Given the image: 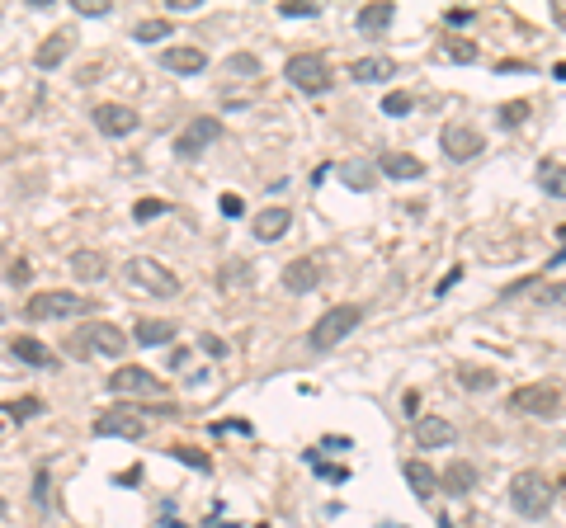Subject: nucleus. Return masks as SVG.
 <instances>
[{"mask_svg": "<svg viewBox=\"0 0 566 528\" xmlns=\"http://www.w3.org/2000/svg\"><path fill=\"white\" fill-rule=\"evenodd\" d=\"M538 307H566V283H548L538 293Z\"/></svg>", "mask_w": 566, "mask_h": 528, "instance_id": "72a5a7b5", "label": "nucleus"}, {"mask_svg": "<svg viewBox=\"0 0 566 528\" xmlns=\"http://www.w3.org/2000/svg\"><path fill=\"white\" fill-rule=\"evenodd\" d=\"M217 137H222V118H213V114L194 118L189 128L175 132V156H180V161H199V156L213 147Z\"/></svg>", "mask_w": 566, "mask_h": 528, "instance_id": "6e6552de", "label": "nucleus"}, {"mask_svg": "<svg viewBox=\"0 0 566 528\" xmlns=\"http://www.w3.org/2000/svg\"><path fill=\"white\" fill-rule=\"evenodd\" d=\"M472 486H477V472H472L467 462H453L449 472L439 477V491L444 495H472Z\"/></svg>", "mask_w": 566, "mask_h": 528, "instance_id": "5701e85b", "label": "nucleus"}, {"mask_svg": "<svg viewBox=\"0 0 566 528\" xmlns=\"http://www.w3.org/2000/svg\"><path fill=\"white\" fill-rule=\"evenodd\" d=\"M199 349H203V354H213V359H217V354H227V345H222L217 335H203V340H199Z\"/></svg>", "mask_w": 566, "mask_h": 528, "instance_id": "ea45409f", "label": "nucleus"}, {"mask_svg": "<svg viewBox=\"0 0 566 528\" xmlns=\"http://www.w3.org/2000/svg\"><path fill=\"white\" fill-rule=\"evenodd\" d=\"M95 128L104 132V137H128V132H137V114L128 109V104H114V99H104V104H95Z\"/></svg>", "mask_w": 566, "mask_h": 528, "instance_id": "f8f14e48", "label": "nucleus"}, {"mask_svg": "<svg viewBox=\"0 0 566 528\" xmlns=\"http://www.w3.org/2000/svg\"><path fill=\"white\" fill-rule=\"evenodd\" d=\"M510 411H524V415L548 420V415L562 411V392H557L552 382H529V387H515V392H510Z\"/></svg>", "mask_w": 566, "mask_h": 528, "instance_id": "9d476101", "label": "nucleus"}, {"mask_svg": "<svg viewBox=\"0 0 566 528\" xmlns=\"http://www.w3.org/2000/svg\"><path fill=\"white\" fill-rule=\"evenodd\" d=\"M29 274H34V269H29L24 260H15L10 269H5V279H10V283H29Z\"/></svg>", "mask_w": 566, "mask_h": 528, "instance_id": "4c0bfd02", "label": "nucleus"}, {"mask_svg": "<svg viewBox=\"0 0 566 528\" xmlns=\"http://www.w3.org/2000/svg\"><path fill=\"white\" fill-rule=\"evenodd\" d=\"M529 118V99H515V104H500V128H519Z\"/></svg>", "mask_w": 566, "mask_h": 528, "instance_id": "c756f323", "label": "nucleus"}, {"mask_svg": "<svg viewBox=\"0 0 566 528\" xmlns=\"http://www.w3.org/2000/svg\"><path fill=\"white\" fill-rule=\"evenodd\" d=\"M10 354L24 363H34V368H48L52 354L43 349V340H34V335H19V340H10Z\"/></svg>", "mask_w": 566, "mask_h": 528, "instance_id": "393cba45", "label": "nucleus"}, {"mask_svg": "<svg viewBox=\"0 0 566 528\" xmlns=\"http://www.w3.org/2000/svg\"><path fill=\"white\" fill-rule=\"evenodd\" d=\"M411 109H416V99H411V95H401V90H397V95H387V99H383V114H392V118L411 114Z\"/></svg>", "mask_w": 566, "mask_h": 528, "instance_id": "473e14b6", "label": "nucleus"}, {"mask_svg": "<svg viewBox=\"0 0 566 528\" xmlns=\"http://www.w3.org/2000/svg\"><path fill=\"white\" fill-rule=\"evenodd\" d=\"M137 345H170V340H175V321H161V316H142V321H137Z\"/></svg>", "mask_w": 566, "mask_h": 528, "instance_id": "4be33fe9", "label": "nucleus"}, {"mask_svg": "<svg viewBox=\"0 0 566 528\" xmlns=\"http://www.w3.org/2000/svg\"><path fill=\"white\" fill-rule=\"evenodd\" d=\"M90 429L100 434V439H142L151 429V420L137 406H114V411H100L90 420Z\"/></svg>", "mask_w": 566, "mask_h": 528, "instance_id": "0eeeda50", "label": "nucleus"}, {"mask_svg": "<svg viewBox=\"0 0 566 528\" xmlns=\"http://www.w3.org/2000/svg\"><path fill=\"white\" fill-rule=\"evenodd\" d=\"M458 382H463L467 392H491V387H496V373H491V368H472V363H463V368H458Z\"/></svg>", "mask_w": 566, "mask_h": 528, "instance_id": "bb28decb", "label": "nucleus"}, {"mask_svg": "<svg viewBox=\"0 0 566 528\" xmlns=\"http://www.w3.org/2000/svg\"><path fill=\"white\" fill-rule=\"evenodd\" d=\"M161 213H166L161 198H142V203H137V222H151V217H161Z\"/></svg>", "mask_w": 566, "mask_h": 528, "instance_id": "e433bc0d", "label": "nucleus"}, {"mask_svg": "<svg viewBox=\"0 0 566 528\" xmlns=\"http://www.w3.org/2000/svg\"><path fill=\"white\" fill-rule=\"evenodd\" d=\"M453 24V29H463V24H472V10H449V15H444Z\"/></svg>", "mask_w": 566, "mask_h": 528, "instance_id": "a19ab883", "label": "nucleus"}, {"mask_svg": "<svg viewBox=\"0 0 566 528\" xmlns=\"http://www.w3.org/2000/svg\"><path fill=\"white\" fill-rule=\"evenodd\" d=\"M317 283H321V264L312 255H298L293 264H283V288L288 293H312Z\"/></svg>", "mask_w": 566, "mask_h": 528, "instance_id": "f3484780", "label": "nucleus"}, {"mask_svg": "<svg viewBox=\"0 0 566 528\" xmlns=\"http://www.w3.org/2000/svg\"><path fill=\"white\" fill-rule=\"evenodd\" d=\"M378 175H387V180H425V161L411 156V151H383L378 156Z\"/></svg>", "mask_w": 566, "mask_h": 528, "instance_id": "2eb2a0df", "label": "nucleus"}, {"mask_svg": "<svg viewBox=\"0 0 566 528\" xmlns=\"http://www.w3.org/2000/svg\"><path fill=\"white\" fill-rule=\"evenodd\" d=\"M175 458H184L189 467H199V472H208V458H203V453H194V448H175Z\"/></svg>", "mask_w": 566, "mask_h": 528, "instance_id": "58836bf2", "label": "nucleus"}, {"mask_svg": "<svg viewBox=\"0 0 566 528\" xmlns=\"http://www.w3.org/2000/svg\"><path fill=\"white\" fill-rule=\"evenodd\" d=\"M411 434H416L420 448H449L453 439H458L453 420H444V415H420L416 425H411Z\"/></svg>", "mask_w": 566, "mask_h": 528, "instance_id": "4468645a", "label": "nucleus"}, {"mask_svg": "<svg viewBox=\"0 0 566 528\" xmlns=\"http://www.w3.org/2000/svg\"><path fill=\"white\" fill-rule=\"evenodd\" d=\"M288 227H293V213L283 208V203H274V208H260V213L250 217V236L255 241H279V236H288Z\"/></svg>", "mask_w": 566, "mask_h": 528, "instance_id": "ddd939ff", "label": "nucleus"}, {"mask_svg": "<svg viewBox=\"0 0 566 528\" xmlns=\"http://www.w3.org/2000/svg\"><path fill=\"white\" fill-rule=\"evenodd\" d=\"M505 495H510V510L519 519H543L552 510V481L543 472H515Z\"/></svg>", "mask_w": 566, "mask_h": 528, "instance_id": "7ed1b4c3", "label": "nucleus"}, {"mask_svg": "<svg viewBox=\"0 0 566 528\" xmlns=\"http://www.w3.org/2000/svg\"><path fill=\"white\" fill-rule=\"evenodd\" d=\"M71 5H76V15H85V19H90V15H95V19L109 15V0H71Z\"/></svg>", "mask_w": 566, "mask_h": 528, "instance_id": "c9c22d12", "label": "nucleus"}, {"mask_svg": "<svg viewBox=\"0 0 566 528\" xmlns=\"http://www.w3.org/2000/svg\"><path fill=\"white\" fill-rule=\"evenodd\" d=\"M453 57V62H477V48L472 43H463V38H449V48H444Z\"/></svg>", "mask_w": 566, "mask_h": 528, "instance_id": "f704fd0d", "label": "nucleus"}, {"mask_svg": "<svg viewBox=\"0 0 566 528\" xmlns=\"http://www.w3.org/2000/svg\"><path fill=\"white\" fill-rule=\"evenodd\" d=\"M439 147H444V156H449L453 165H467V161H477V156L486 151V137L472 128V123H444Z\"/></svg>", "mask_w": 566, "mask_h": 528, "instance_id": "1a4fd4ad", "label": "nucleus"}, {"mask_svg": "<svg viewBox=\"0 0 566 528\" xmlns=\"http://www.w3.org/2000/svg\"><path fill=\"white\" fill-rule=\"evenodd\" d=\"M392 76H397L392 57H359L350 66V81H359V85H378V81H392Z\"/></svg>", "mask_w": 566, "mask_h": 528, "instance_id": "6ab92c4d", "label": "nucleus"}, {"mask_svg": "<svg viewBox=\"0 0 566 528\" xmlns=\"http://www.w3.org/2000/svg\"><path fill=\"white\" fill-rule=\"evenodd\" d=\"M392 15H397V5H392V0L364 5V10H359V29H364V33H383L387 24H392Z\"/></svg>", "mask_w": 566, "mask_h": 528, "instance_id": "b1692460", "label": "nucleus"}, {"mask_svg": "<svg viewBox=\"0 0 566 528\" xmlns=\"http://www.w3.org/2000/svg\"><path fill=\"white\" fill-rule=\"evenodd\" d=\"M401 477L411 481V491H416L420 500H434V491H439V477H434V467H430V462H420V458L406 462V467H401Z\"/></svg>", "mask_w": 566, "mask_h": 528, "instance_id": "412c9836", "label": "nucleus"}, {"mask_svg": "<svg viewBox=\"0 0 566 528\" xmlns=\"http://www.w3.org/2000/svg\"><path fill=\"white\" fill-rule=\"evenodd\" d=\"M222 213H227V217H236V213H241V198H232V194H227V198H222Z\"/></svg>", "mask_w": 566, "mask_h": 528, "instance_id": "79ce46f5", "label": "nucleus"}, {"mask_svg": "<svg viewBox=\"0 0 566 528\" xmlns=\"http://www.w3.org/2000/svg\"><path fill=\"white\" fill-rule=\"evenodd\" d=\"M71 48H76V33H71V29H57V33H48V38L38 43L34 62L43 66V71H52V66H62V62H67Z\"/></svg>", "mask_w": 566, "mask_h": 528, "instance_id": "a211bd4d", "label": "nucleus"}, {"mask_svg": "<svg viewBox=\"0 0 566 528\" xmlns=\"http://www.w3.org/2000/svg\"><path fill=\"white\" fill-rule=\"evenodd\" d=\"M104 387L114 396H137V401H161L166 396V382H156V373H147V368H118V373H109Z\"/></svg>", "mask_w": 566, "mask_h": 528, "instance_id": "9b49d317", "label": "nucleus"}, {"mask_svg": "<svg viewBox=\"0 0 566 528\" xmlns=\"http://www.w3.org/2000/svg\"><path fill=\"white\" fill-rule=\"evenodd\" d=\"M359 321H364V307H359V302H335V307L321 312V321L312 326V335H307V345L312 349H335L354 326H359Z\"/></svg>", "mask_w": 566, "mask_h": 528, "instance_id": "20e7f679", "label": "nucleus"}, {"mask_svg": "<svg viewBox=\"0 0 566 528\" xmlns=\"http://www.w3.org/2000/svg\"><path fill=\"white\" fill-rule=\"evenodd\" d=\"M227 71H232V76H260V62H255L250 52H232V57H227Z\"/></svg>", "mask_w": 566, "mask_h": 528, "instance_id": "7c9ffc66", "label": "nucleus"}, {"mask_svg": "<svg viewBox=\"0 0 566 528\" xmlns=\"http://www.w3.org/2000/svg\"><path fill=\"white\" fill-rule=\"evenodd\" d=\"M340 180L350 184V189H359V194H368V189H373V180H378V175H373V170H368V165H340Z\"/></svg>", "mask_w": 566, "mask_h": 528, "instance_id": "cd10ccee", "label": "nucleus"}, {"mask_svg": "<svg viewBox=\"0 0 566 528\" xmlns=\"http://www.w3.org/2000/svg\"><path fill=\"white\" fill-rule=\"evenodd\" d=\"M279 15L283 19H307V15H321V5H312V0H283Z\"/></svg>", "mask_w": 566, "mask_h": 528, "instance_id": "2f4dec72", "label": "nucleus"}, {"mask_svg": "<svg viewBox=\"0 0 566 528\" xmlns=\"http://www.w3.org/2000/svg\"><path fill=\"white\" fill-rule=\"evenodd\" d=\"M67 269L81 283H100V279H109V255H104V250H71Z\"/></svg>", "mask_w": 566, "mask_h": 528, "instance_id": "dca6fc26", "label": "nucleus"}, {"mask_svg": "<svg viewBox=\"0 0 566 528\" xmlns=\"http://www.w3.org/2000/svg\"><path fill=\"white\" fill-rule=\"evenodd\" d=\"M90 307H95L90 297L67 293V288H48V293H34V297H29L24 316H29V321H67V316H85Z\"/></svg>", "mask_w": 566, "mask_h": 528, "instance_id": "39448f33", "label": "nucleus"}, {"mask_svg": "<svg viewBox=\"0 0 566 528\" xmlns=\"http://www.w3.org/2000/svg\"><path fill=\"white\" fill-rule=\"evenodd\" d=\"M538 184H543V194L548 198H566V165L543 161L538 165Z\"/></svg>", "mask_w": 566, "mask_h": 528, "instance_id": "a878e982", "label": "nucleus"}, {"mask_svg": "<svg viewBox=\"0 0 566 528\" xmlns=\"http://www.w3.org/2000/svg\"><path fill=\"white\" fill-rule=\"evenodd\" d=\"M0 99H5V95H0Z\"/></svg>", "mask_w": 566, "mask_h": 528, "instance_id": "37998d69", "label": "nucleus"}, {"mask_svg": "<svg viewBox=\"0 0 566 528\" xmlns=\"http://www.w3.org/2000/svg\"><path fill=\"white\" fill-rule=\"evenodd\" d=\"M161 66L175 71V76H194V71L208 66V52H203V48H166V52H161Z\"/></svg>", "mask_w": 566, "mask_h": 528, "instance_id": "aec40b11", "label": "nucleus"}, {"mask_svg": "<svg viewBox=\"0 0 566 528\" xmlns=\"http://www.w3.org/2000/svg\"><path fill=\"white\" fill-rule=\"evenodd\" d=\"M67 345L76 359H123L133 340H128V330L114 326V321H90V326H81L71 335Z\"/></svg>", "mask_w": 566, "mask_h": 528, "instance_id": "f03ea898", "label": "nucleus"}, {"mask_svg": "<svg viewBox=\"0 0 566 528\" xmlns=\"http://www.w3.org/2000/svg\"><path fill=\"white\" fill-rule=\"evenodd\" d=\"M118 279H123L128 293H142V297H175L180 293L175 269H166V264L151 260V255H133V260L118 269Z\"/></svg>", "mask_w": 566, "mask_h": 528, "instance_id": "f257e3e1", "label": "nucleus"}, {"mask_svg": "<svg viewBox=\"0 0 566 528\" xmlns=\"http://www.w3.org/2000/svg\"><path fill=\"white\" fill-rule=\"evenodd\" d=\"M283 81L302 95H321V90H331V62L321 52H293L283 66Z\"/></svg>", "mask_w": 566, "mask_h": 528, "instance_id": "423d86ee", "label": "nucleus"}, {"mask_svg": "<svg viewBox=\"0 0 566 528\" xmlns=\"http://www.w3.org/2000/svg\"><path fill=\"white\" fill-rule=\"evenodd\" d=\"M137 43H161V38H170V19H142L133 29Z\"/></svg>", "mask_w": 566, "mask_h": 528, "instance_id": "c85d7f7f", "label": "nucleus"}]
</instances>
